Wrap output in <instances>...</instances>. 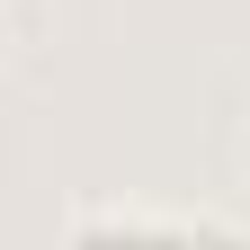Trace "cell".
Masks as SVG:
<instances>
[{
  "instance_id": "6da1fadb",
  "label": "cell",
  "mask_w": 250,
  "mask_h": 250,
  "mask_svg": "<svg viewBox=\"0 0 250 250\" xmlns=\"http://www.w3.org/2000/svg\"><path fill=\"white\" fill-rule=\"evenodd\" d=\"M72 250H250L241 232L224 224H170V214H125V206H99L72 224Z\"/></svg>"
}]
</instances>
